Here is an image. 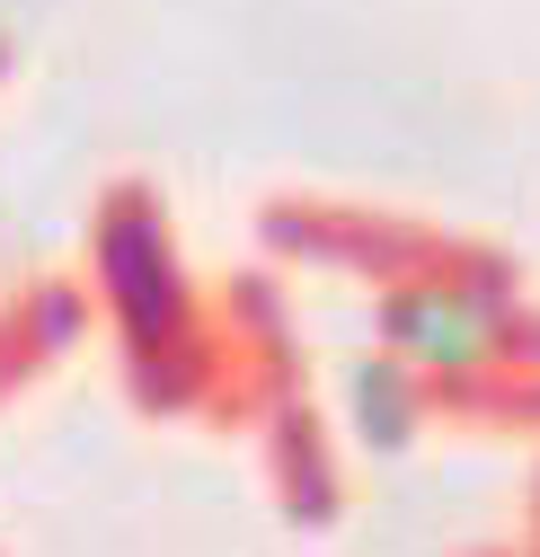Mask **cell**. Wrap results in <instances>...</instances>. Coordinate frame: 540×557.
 Listing matches in <instances>:
<instances>
[{"mask_svg": "<svg viewBox=\"0 0 540 557\" xmlns=\"http://www.w3.org/2000/svg\"><path fill=\"white\" fill-rule=\"evenodd\" d=\"M398 336H408L417 355H434V363H479L496 345V319L479 301H461V293H417L398 310Z\"/></svg>", "mask_w": 540, "mask_h": 557, "instance_id": "6da1fadb", "label": "cell"}]
</instances>
